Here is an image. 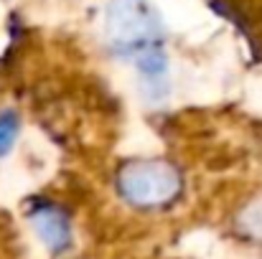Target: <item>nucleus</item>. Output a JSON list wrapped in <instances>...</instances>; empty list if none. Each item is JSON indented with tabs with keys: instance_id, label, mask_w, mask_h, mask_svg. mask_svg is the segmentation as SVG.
I'll return each mask as SVG.
<instances>
[{
	"instance_id": "obj_2",
	"label": "nucleus",
	"mask_w": 262,
	"mask_h": 259,
	"mask_svg": "<svg viewBox=\"0 0 262 259\" xmlns=\"http://www.w3.org/2000/svg\"><path fill=\"white\" fill-rule=\"evenodd\" d=\"M117 193L125 203L153 211L166 208L181 196V173L166 160H130L120 166L115 178Z\"/></svg>"
},
{
	"instance_id": "obj_3",
	"label": "nucleus",
	"mask_w": 262,
	"mask_h": 259,
	"mask_svg": "<svg viewBox=\"0 0 262 259\" xmlns=\"http://www.w3.org/2000/svg\"><path fill=\"white\" fill-rule=\"evenodd\" d=\"M33 219V226L36 231L41 234V239L51 247V249H64L72 239L69 234V221L67 216L56 208V206H49V203H38L31 214Z\"/></svg>"
},
{
	"instance_id": "obj_1",
	"label": "nucleus",
	"mask_w": 262,
	"mask_h": 259,
	"mask_svg": "<svg viewBox=\"0 0 262 259\" xmlns=\"http://www.w3.org/2000/svg\"><path fill=\"white\" fill-rule=\"evenodd\" d=\"M104 28L112 49L120 56L133 59L145 79L158 82L163 77V31L158 13L148 0H110Z\"/></svg>"
},
{
	"instance_id": "obj_4",
	"label": "nucleus",
	"mask_w": 262,
	"mask_h": 259,
	"mask_svg": "<svg viewBox=\"0 0 262 259\" xmlns=\"http://www.w3.org/2000/svg\"><path fill=\"white\" fill-rule=\"evenodd\" d=\"M237 229L245 239L262 244V193L250 198L237 214Z\"/></svg>"
},
{
	"instance_id": "obj_5",
	"label": "nucleus",
	"mask_w": 262,
	"mask_h": 259,
	"mask_svg": "<svg viewBox=\"0 0 262 259\" xmlns=\"http://www.w3.org/2000/svg\"><path fill=\"white\" fill-rule=\"evenodd\" d=\"M15 135H18V117L13 112H3L0 114V158L10 153Z\"/></svg>"
}]
</instances>
